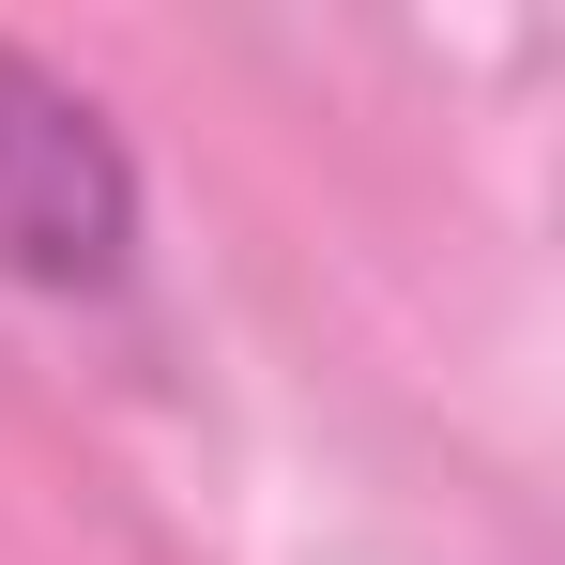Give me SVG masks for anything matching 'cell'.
<instances>
[{"label": "cell", "mask_w": 565, "mask_h": 565, "mask_svg": "<svg viewBox=\"0 0 565 565\" xmlns=\"http://www.w3.org/2000/svg\"><path fill=\"white\" fill-rule=\"evenodd\" d=\"M138 260V169L77 77L0 46V276L15 290H107Z\"/></svg>", "instance_id": "cell-1"}]
</instances>
